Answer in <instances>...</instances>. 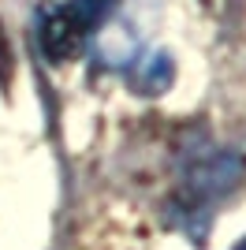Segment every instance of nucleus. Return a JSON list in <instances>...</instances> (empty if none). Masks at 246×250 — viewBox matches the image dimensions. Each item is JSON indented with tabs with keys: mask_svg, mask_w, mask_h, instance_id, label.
Returning a JSON list of instances; mask_svg holds the SVG:
<instances>
[{
	"mask_svg": "<svg viewBox=\"0 0 246 250\" xmlns=\"http://www.w3.org/2000/svg\"><path fill=\"white\" fill-rule=\"evenodd\" d=\"M239 179H243V161L235 149H190L179 168V190L168 202V220L194 243H205L216 206L239 187Z\"/></svg>",
	"mask_w": 246,
	"mask_h": 250,
	"instance_id": "f257e3e1",
	"label": "nucleus"
},
{
	"mask_svg": "<svg viewBox=\"0 0 246 250\" xmlns=\"http://www.w3.org/2000/svg\"><path fill=\"white\" fill-rule=\"evenodd\" d=\"M34 38L49 63H67L86 49L90 26L75 15L71 4H41L34 11Z\"/></svg>",
	"mask_w": 246,
	"mask_h": 250,
	"instance_id": "f03ea898",
	"label": "nucleus"
},
{
	"mask_svg": "<svg viewBox=\"0 0 246 250\" xmlns=\"http://www.w3.org/2000/svg\"><path fill=\"white\" fill-rule=\"evenodd\" d=\"M90 52H93V63H97L101 71H127V67L142 56V30H138L127 15L101 19L93 26Z\"/></svg>",
	"mask_w": 246,
	"mask_h": 250,
	"instance_id": "7ed1b4c3",
	"label": "nucleus"
},
{
	"mask_svg": "<svg viewBox=\"0 0 246 250\" xmlns=\"http://www.w3.org/2000/svg\"><path fill=\"white\" fill-rule=\"evenodd\" d=\"M235 250H246V235H243V239H239V243H235Z\"/></svg>",
	"mask_w": 246,
	"mask_h": 250,
	"instance_id": "39448f33",
	"label": "nucleus"
},
{
	"mask_svg": "<svg viewBox=\"0 0 246 250\" xmlns=\"http://www.w3.org/2000/svg\"><path fill=\"white\" fill-rule=\"evenodd\" d=\"M131 71V90L138 97H161L175 83V60L168 49H149L127 67Z\"/></svg>",
	"mask_w": 246,
	"mask_h": 250,
	"instance_id": "20e7f679",
	"label": "nucleus"
}]
</instances>
